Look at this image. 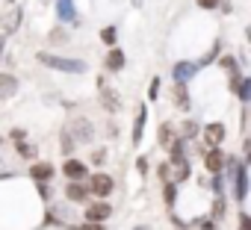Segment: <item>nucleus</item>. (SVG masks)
I'll use <instances>...</instances> for the list:
<instances>
[{
	"label": "nucleus",
	"mask_w": 251,
	"mask_h": 230,
	"mask_svg": "<svg viewBox=\"0 0 251 230\" xmlns=\"http://www.w3.org/2000/svg\"><path fill=\"white\" fill-rule=\"evenodd\" d=\"M21 21H24V12H21V6L15 3V6H9V9H6V15H3V18H0V33H3V36L15 33V30L21 27Z\"/></svg>",
	"instance_id": "obj_7"
},
{
	"label": "nucleus",
	"mask_w": 251,
	"mask_h": 230,
	"mask_svg": "<svg viewBox=\"0 0 251 230\" xmlns=\"http://www.w3.org/2000/svg\"><path fill=\"white\" fill-rule=\"evenodd\" d=\"M98 86H100V106H103L106 112H118V109H121V97H118V92L106 89L103 83H98Z\"/></svg>",
	"instance_id": "obj_12"
},
{
	"label": "nucleus",
	"mask_w": 251,
	"mask_h": 230,
	"mask_svg": "<svg viewBox=\"0 0 251 230\" xmlns=\"http://www.w3.org/2000/svg\"><path fill=\"white\" fill-rule=\"evenodd\" d=\"M48 42H50V45H68V42H71V36H68V30H65V27H53V30L48 33Z\"/></svg>",
	"instance_id": "obj_20"
},
{
	"label": "nucleus",
	"mask_w": 251,
	"mask_h": 230,
	"mask_svg": "<svg viewBox=\"0 0 251 230\" xmlns=\"http://www.w3.org/2000/svg\"><path fill=\"white\" fill-rule=\"evenodd\" d=\"M157 177H160L163 183L172 180V165H169V162H160V165H157Z\"/></svg>",
	"instance_id": "obj_29"
},
{
	"label": "nucleus",
	"mask_w": 251,
	"mask_h": 230,
	"mask_svg": "<svg viewBox=\"0 0 251 230\" xmlns=\"http://www.w3.org/2000/svg\"><path fill=\"white\" fill-rule=\"evenodd\" d=\"M139 230H148V227H139Z\"/></svg>",
	"instance_id": "obj_41"
},
{
	"label": "nucleus",
	"mask_w": 251,
	"mask_h": 230,
	"mask_svg": "<svg viewBox=\"0 0 251 230\" xmlns=\"http://www.w3.org/2000/svg\"><path fill=\"white\" fill-rule=\"evenodd\" d=\"M213 218H225V198L213 201Z\"/></svg>",
	"instance_id": "obj_31"
},
{
	"label": "nucleus",
	"mask_w": 251,
	"mask_h": 230,
	"mask_svg": "<svg viewBox=\"0 0 251 230\" xmlns=\"http://www.w3.org/2000/svg\"><path fill=\"white\" fill-rule=\"evenodd\" d=\"M195 68L198 65H192V62H175V68H172L175 83H189V77L195 74Z\"/></svg>",
	"instance_id": "obj_17"
},
{
	"label": "nucleus",
	"mask_w": 251,
	"mask_h": 230,
	"mask_svg": "<svg viewBox=\"0 0 251 230\" xmlns=\"http://www.w3.org/2000/svg\"><path fill=\"white\" fill-rule=\"evenodd\" d=\"M56 18L65 24H77V6L74 0H56Z\"/></svg>",
	"instance_id": "obj_14"
},
{
	"label": "nucleus",
	"mask_w": 251,
	"mask_h": 230,
	"mask_svg": "<svg viewBox=\"0 0 251 230\" xmlns=\"http://www.w3.org/2000/svg\"><path fill=\"white\" fill-rule=\"evenodd\" d=\"M204 154V168L210 171V174H219V171H225V162H227V157H225V151L219 148V145H213V148H207V151H201Z\"/></svg>",
	"instance_id": "obj_4"
},
{
	"label": "nucleus",
	"mask_w": 251,
	"mask_h": 230,
	"mask_svg": "<svg viewBox=\"0 0 251 230\" xmlns=\"http://www.w3.org/2000/svg\"><path fill=\"white\" fill-rule=\"evenodd\" d=\"M236 94H239V100H242V103H248V100H251V80H248V77H242V80H239Z\"/></svg>",
	"instance_id": "obj_24"
},
{
	"label": "nucleus",
	"mask_w": 251,
	"mask_h": 230,
	"mask_svg": "<svg viewBox=\"0 0 251 230\" xmlns=\"http://www.w3.org/2000/svg\"><path fill=\"white\" fill-rule=\"evenodd\" d=\"M163 201H166L169 209L177 204V183H175V180H166V183H163Z\"/></svg>",
	"instance_id": "obj_18"
},
{
	"label": "nucleus",
	"mask_w": 251,
	"mask_h": 230,
	"mask_svg": "<svg viewBox=\"0 0 251 230\" xmlns=\"http://www.w3.org/2000/svg\"><path fill=\"white\" fill-rule=\"evenodd\" d=\"M198 230H216V221L213 218H198Z\"/></svg>",
	"instance_id": "obj_33"
},
{
	"label": "nucleus",
	"mask_w": 251,
	"mask_h": 230,
	"mask_svg": "<svg viewBox=\"0 0 251 230\" xmlns=\"http://www.w3.org/2000/svg\"><path fill=\"white\" fill-rule=\"evenodd\" d=\"M68 133L74 136V142H92L95 139V127H92L89 118H83V115H77V118L71 121V130Z\"/></svg>",
	"instance_id": "obj_6"
},
{
	"label": "nucleus",
	"mask_w": 251,
	"mask_h": 230,
	"mask_svg": "<svg viewBox=\"0 0 251 230\" xmlns=\"http://www.w3.org/2000/svg\"><path fill=\"white\" fill-rule=\"evenodd\" d=\"M145 121H148V109L139 106V115H136V124H133V145L142 139V130H145Z\"/></svg>",
	"instance_id": "obj_19"
},
{
	"label": "nucleus",
	"mask_w": 251,
	"mask_h": 230,
	"mask_svg": "<svg viewBox=\"0 0 251 230\" xmlns=\"http://www.w3.org/2000/svg\"><path fill=\"white\" fill-rule=\"evenodd\" d=\"M130 3H133V6H142V0H130Z\"/></svg>",
	"instance_id": "obj_40"
},
{
	"label": "nucleus",
	"mask_w": 251,
	"mask_h": 230,
	"mask_svg": "<svg viewBox=\"0 0 251 230\" xmlns=\"http://www.w3.org/2000/svg\"><path fill=\"white\" fill-rule=\"evenodd\" d=\"M157 97H160V77H154L148 83V100H157Z\"/></svg>",
	"instance_id": "obj_28"
},
{
	"label": "nucleus",
	"mask_w": 251,
	"mask_h": 230,
	"mask_svg": "<svg viewBox=\"0 0 251 230\" xmlns=\"http://www.w3.org/2000/svg\"><path fill=\"white\" fill-rule=\"evenodd\" d=\"M89 186H86V180H68L65 183V198L71 201V204H86L89 201Z\"/></svg>",
	"instance_id": "obj_8"
},
{
	"label": "nucleus",
	"mask_w": 251,
	"mask_h": 230,
	"mask_svg": "<svg viewBox=\"0 0 251 230\" xmlns=\"http://www.w3.org/2000/svg\"><path fill=\"white\" fill-rule=\"evenodd\" d=\"M233 198H236V204H245V198H248V168L242 165V162H233Z\"/></svg>",
	"instance_id": "obj_3"
},
{
	"label": "nucleus",
	"mask_w": 251,
	"mask_h": 230,
	"mask_svg": "<svg viewBox=\"0 0 251 230\" xmlns=\"http://www.w3.org/2000/svg\"><path fill=\"white\" fill-rule=\"evenodd\" d=\"M124 65H127V56H124V50H118V47L112 45L109 53H106V59H103V68L112 71V74H118V71H124Z\"/></svg>",
	"instance_id": "obj_10"
},
{
	"label": "nucleus",
	"mask_w": 251,
	"mask_h": 230,
	"mask_svg": "<svg viewBox=\"0 0 251 230\" xmlns=\"http://www.w3.org/2000/svg\"><path fill=\"white\" fill-rule=\"evenodd\" d=\"M74 145H77V142H74V136H71V133L65 130V133L59 136V148H62V154H65V157H71V151H74Z\"/></svg>",
	"instance_id": "obj_26"
},
{
	"label": "nucleus",
	"mask_w": 251,
	"mask_h": 230,
	"mask_svg": "<svg viewBox=\"0 0 251 230\" xmlns=\"http://www.w3.org/2000/svg\"><path fill=\"white\" fill-rule=\"evenodd\" d=\"M239 230H251V218H248V212H239Z\"/></svg>",
	"instance_id": "obj_35"
},
{
	"label": "nucleus",
	"mask_w": 251,
	"mask_h": 230,
	"mask_svg": "<svg viewBox=\"0 0 251 230\" xmlns=\"http://www.w3.org/2000/svg\"><path fill=\"white\" fill-rule=\"evenodd\" d=\"M71 230H103V227H100V221H89V224H83V227H71Z\"/></svg>",
	"instance_id": "obj_36"
},
{
	"label": "nucleus",
	"mask_w": 251,
	"mask_h": 230,
	"mask_svg": "<svg viewBox=\"0 0 251 230\" xmlns=\"http://www.w3.org/2000/svg\"><path fill=\"white\" fill-rule=\"evenodd\" d=\"M62 174H65L68 180H86L89 168H86V162H83V160H74V157H68V160L62 162Z\"/></svg>",
	"instance_id": "obj_9"
},
{
	"label": "nucleus",
	"mask_w": 251,
	"mask_h": 230,
	"mask_svg": "<svg viewBox=\"0 0 251 230\" xmlns=\"http://www.w3.org/2000/svg\"><path fill=\"white\" fill-rule=\"evenodd\" d=\"M103 162H106V151H103V148H98V151L92 154V165H103Z\"/></svg>",
	"instance_id": "obj_32"
},
{
	"label": "nucleus",
	"mask_w": 251,
	"mask_h": 230,
	"mask_svg": "<svg viewBox=\"0 0 251 230\" xmlns=\"http://www.w3.org/2000/svg\"><path fill=\"white\" fill-rule=\"evenodd\" d=\"M3 45H6V36L0 33V56H3Z\"/></svg>",
	"instance_id": "obj_39"
},
{
	"label": "nucleus",
	"mask_w": 251,
	"mask_h": 230,
	"mask_svg": "<svg viewBox=\"0 0 251 230\" xmlns=\"http://www.w3.org/2000/svg\"><path fill=\"white\" fill-rule=\"evenodd\" d=\"M112 215V204H106V198H98V201H86V221H106Z\"/></svg>",
	"instance_id": "obj_5"
},
{
	"label": "nucleus",
	"mask_w": 251,
	"mask_h": 230,
	"mask_svg": "<svg viewBox=\"0 0 251 230\" xmlns=\"http://www.w3.org/2000/svg\"><path fill=\"white\" fill-rule=\"evenodd\" d=\"M15 92H18V77H12V74H0V100L15 97Z\"/></svg>",
	"instance_id": "obj_15"
},
{
	"label": "nucleus",
	"mask_w": 251,
	"mask_h": 230,
	"mask_svg": "<svg viewBox=\"0 0 251 230\" xmlns=\"http://www.w3.org/2000/svg\"><path fill=\"white\" fill-rule=\"evenodd\" d=\"M172 97H175V106H177L180 112H186V109L192 106V100H189V89H186V83H175V92H172Z\"/></svg>",
	"instance_id": "obj_16"
},
{
	"label": "nucleus",
	"mask_w": 251,
	"mask_h": 230,
	"mask_svg": "<svg viewBox=\"0 0 251 230\" xmlns=\"http://www.w3.org/2000/svg\"><path fill=\"white\" fill-rule=\"evenodd\" d=\"M207 186H210L213 192H219V195H222V192H225V177H222V171H219V174H213V180H210Z\"/></svg>",
	"instance_id": "obj_27"
},
{
	"label": "nucleus",
	"mask_w": 251,
	"mask_h": 230,
	"mask_svg": "<svg viewBox=\"0 0 251 230\" xmlns=\"http://www.w3.org/2000/svg\"><path fill=\"white\" fill-rule=\"evenodd\" d=\"M24 139H27V130H21V127L12 130V142H24Z\"/></svg>",
	"instance_id": "obj_37"
},
{
	"label": "nucleus",
	"mask_w": 251,
	"mask_h": 230,
	"mask_svg": "<svg viewBox=\"0 0 251 230\" xmlns=\"http://www.w3.org/2000/svg\"><path fill=\"white\" fill-rule=\"evenodd\" d=\"M136 168H139V171L145 174V171H148V160H145V157H139V162H136Z\"/></svg>",
	"instance_id": "obj_38"
},
{
	"label": "nucleus",
	"mask_w": 251,
	"mask_h": 230,
	"mask_svg": "<svg viewBox=\"0 0 251 230\" xmlns=\"http://www.w3.org/2000/svg\"><path fill=\"white\" fill-rule=\"evenodd\" d=\"M39 62L45 68H53V71H62V74H83L86 71V62L83 59H62L50 50H39Z\"/></svg>",
	"instance_id": "obj_1"
},
{
	"label": "nucleus",
	"mask_w": 251,
	"mask_h": 230,
	"mask_svg": "<svg viewBox=\"0 0 251 230\" xmlns=\"http://www.w3.org/2000/svg\"><path fill=\"white\" fill-rule=\"evenodd\" d=\"M225 136H227V127L225 124H219V121H213V124H207L204 127V142L213 148V145H222L225 142Z\"/></svg>",
	"instance_id": "obj_11"
},
{
	"label": "nucleus",
	"mask_w": 251,
	"mask_h": 230,
	"mask_svg": "<svg viewBox=\"0 0 251 230\" xmlns=\"http://www.w3.org/2000/svg\"><path fill=\"white\" fill-rule=\"evenodd\" d=\"M18 154H21V157H27V160H33V157H36V148H33V145H27V142H18Z\"/></svg>",
	"instance_id": "obj_30"
},
{
	"label": "nucleus",
	"mask_w": 251,
	"mask_h": 230,
	"mask_svg": "<svg viewBox=\"0 0 251 230\" xmlns=\"http://www.w3.org/2000/svg\"><path fill=\"white\" fill-rule=\"evenodd\" d=\"M86 186H89V192H92V195H98V198H109V195L115 192V180H112L109 174H103V171L92 174Z\"/></svg>",
	"instance_id": "obj_2"
},
{
	"label": "nucleus",
	"mask_w": 251,
	"mask_h": 230,
	"mask_svg": "<svg viewBox=\"0 0 251 230\" xmlns=\"http://www.w3.org/2000/svg\"><path fill=\"white\" fill-rule=\"evenodd\" d=\"M180 136L189 142V139H195L198 136V121H192V118H186L183 124H180Z\"/></svg>",
	"instance_id": "obj_23"
},
{
	"label": "nucleus",
	"mask_w": 251,
	"mask_h": 230,
	"mask_svg": "<svg viewBox=\"0 0 251 230\" xmlns=\"http://www.w3.org/2000/svg\"><path fill=\"white\" fill-rule=\"evenodd\" d=\"M219 3H222V0H198L201 9H219Z\"/></svg>",
	"instance_id": "obj_34"
},
{
	"label": "nucleus",
	"mask_w": 251,
	"mask_h": 230,
	"mask_svg": "<svg viewBox=\"0 0 251 230\" xmlns=\"http://www.w3.org/2000/svg\"><path fill=\"white\" fill-rule=\"evenodd\" d=\"M53 174H56V168L50 162H33L30 165V177L36 183H48V180H53Z\"/></svg>",
	"instance_id": "obj_13"
},
{
	"label": "nucleus",
	"mask_w": 251,
	"mask_h": 230,
	"mask_svg": "<svg viewBox=\"0 0 251 230\" xmlns=\"http://www.w3.org/2000/svg\"><path fill=\"white\" fill-rule=\"evenodd\" d=\"M172 139H175V127L166 121L163 127H160V133H157V145H163V148H169L172 145Z\"/></svg>",
	"instance_id": "obj_21"
},
{
	"label": "nucleus",
	"mask_w": 251,
	"mask_h": 230,
	"mask_svg": "<svg viewBox=\"0 0 251 230\" xmlns=\"http://www.w3.org/2000/svg\"><path fill=\"white\" fill-rule=\"evenodd\" d=\"M219 65H222L230 77H236V74H239V62H236L233 56H222V59H219Z\"/></svg>",
	"instance_id": "obj_25"
},
{
	"label": "nucleus",
	"mask_w": 251,
	"mask_h": 230,
	"mask_svg": "<svg viewBox=\"0 0 251 230\" xmlns=\"http://www.w3.org/2000/svg\"><path fill=\"white\" fill-rule=\"evenodd\" d=\"M98 39H100V42H103V45H106V47H112V45H115V42H118V30H115V27H112V24H109V27H103V30H100V33H98Z\"/></svg>",
	"instance_id": "obj_22"
}]
</instances>
